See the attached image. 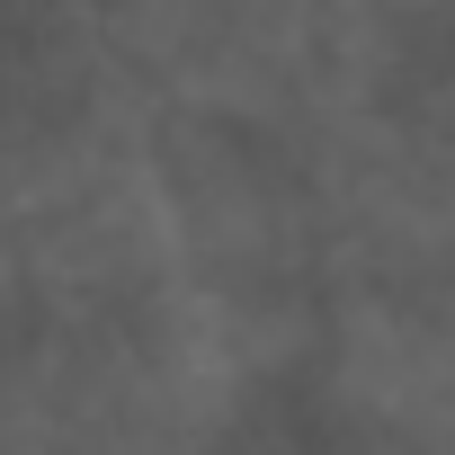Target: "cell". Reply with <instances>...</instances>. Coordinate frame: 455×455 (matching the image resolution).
Returning a JSON list of instances; mask_svg holds the SVG:
<instances>
[{
    "label": "cell",
    "instance_id": "1",
    "mask_svg": "<svg viewBox=\"0 0 455 455\" xmlns=\"http://www.w3.org/2000/svg\"><path fill=\"white\" fill-rule=\"evenodd\" d=\"M339 411L366 419L393 455H455V304L446 295H366L331 348Z\"/></svg>",
    "mask_w": 455,
    "mask_h": 455
},
{
    "label": "cell",
    "instance_id": "2",
    "mask_svg": "<svg viewBox=\"0 0 455 455\" xmlns=\"http://www.w3.org/2000/svg\"><path fill=\"white\" fill-rule=\"evenodd\" d=\"M331 10H348V19H384V10H411V19H446L455 0H331Z\"/></svg>",
    "mask_w": 455,
    "mask_h": 455
}]
</instances>
